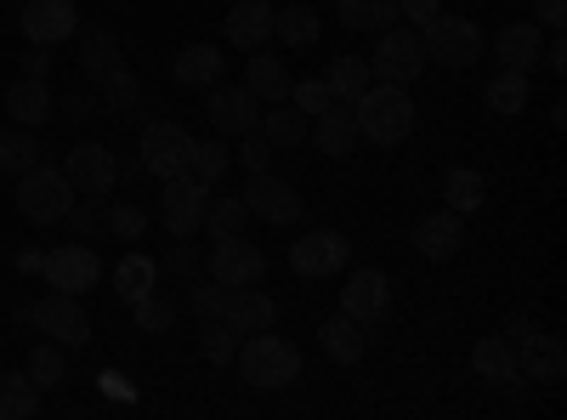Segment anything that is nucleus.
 Here are the masks:
<instances>
[{
  "label": "nucleus",
  "mask_w": 567,
  "mask_h": 420,
  "mask_svg": "<svg viewBox=\"0 0 567 420\" xmlns=\"http://www.w3.org/2000/svg\"><path fill=\"white\" fill-rule=\"evenodd\" d=\"M58 114L80 125V120H97V114H103V103H97V91H69V98L58 103Z\"/></svg>",
  "instance_id": "49"
},
{
  "label": "nucleus",
  "mask_w": 567,
  "mask_h": 420,
  "mask_svg": "<svg viewBox=\"0 0 567 420\" xmlns=\"http://www.w3.org/2000/svg\"><path fill=\"white\" fill-rule=\"evenodd\" d=\"M443 12V0H398V18H409V29H425Z\"/></svg>",
  "instance_id": "50"
},
{
  "label": "nucleus",
  "mask_w": 567,
  "mask_h": 420,
  "mask_svg": "<svg viewBox=\"0 0 567 420\" xmlns=\"http://www.w3.org/2000/svg\"><path fill=\"white\" fill-rule=\"evenodd\" d=\"M409 245L425 256V262H454L460 256V245H465V216L460 211H432V216H420L414 222V233H409Z\"/></svg>",
  "instance_id": "16"
},
{
  "label": "nucleus",
  "mask_w": 567,
  "mask_h": 420,
  "mask_svg": "<svg viewBox=\"0 0 567 420\" xmlns=\"http://www.w3.org/2000/svg\"><path fill=\"white\" fill-rule=\"evenodd\" d=\"M63 176L74 182V194L85 199H109L120 188V154L103 148V143H74L69 160H63Z\"/></svg>",
  "instance_id": "10"
},
{
  "label": "nucleus",
  "mask_w": 567,
  "mask_h": 420,
  "mask_svg": "<svg viewBox=\"0 0 567 420\" xmlns=\"http://www.w3.org/2000/svg\"><path fill=\"white\" fill-rule=\"evenodd\" d=\"M45 273V285L63 290V296H85V290H97V278H103V256L91 239H74V245H58L52 256L40 262Z\"/></svg>",
  "instance_id": "8"
},
{
  "label": "nucleus",
  "mask_w": 567,
  "mask_h": 420,
  "mask_svg": "<svg viewBox=\"0 0 567 420\" xmlns=\"http://www.w3.org/2000/svg\"><path fill=\"white\" fill-rule=\"evenodd\" d=\"M272 34H278L284 45H296V52H307V45H318L323 23H318L312 7H284V12L272 18Z\"/></svg>",
  "instance_id": "40"
},
{
  "label": "nucleus",
  "mask_w": 567,
  "mask_h": 420,
  "mask_svg": "<svg viewBox=\"0 0 567 420\" xmlns=\"http://www.w3.org/2000/svg\"><path fill=\"white\" fill-rule=\"evenodd\" d=\"M125 63V45H120V34L114 29H103V23H91V29H80V74L97 85L109 69H120Z\"/></svg>",
  "instance_id": "28"
},
{
  "label": "nucleus",
  "mask_w": 567,
  "mask_h": 420,
  "mask_svg": "<svg viewBox=\"0 0 567 420\" xmlns=\"http://www.w3.org/2000/svg\"><path fill=\"white\" fill-rule=\"evenodd\" d=\"M205 273L216 278L221 290H245V285H261V278H267V250H261V245H250L245 233H239V239H210Z\"/></svg>",
  "instance_id": "7"
},
{
  "label": "nucleus",
  "mask_w": 567,
  "mask_h": 420,
  "mask_svg": "<svg viewBox=\"0 0 567 420\" xmlns=\"http://www.w3.org/2000/svg\"><path fill=\"white\" fill-rule=\"evenodd\" d=\"M233 363H239L245 387H256V392H284L290 381H301V347L284 341V336H272V330L239 336V352H233Z\"/></svg>",
  "instance_id": "2"
},
{
  "label": "nucleus",
  "mask_w": 567,
  "mask_h": 420,
  "mask_svg": "<svg viewBox=\"0 0 567 420\" xmlns=\"http://www.w3.org/2000/svg\"><path fill=\"white\" fill-rule=\"evenodd\" d=\"M221 324H227L233 336L272 330V324H278V301H272L267 290H256V285H245V290H227V301H221Z\"/></svg>",
  "instance_id": "20"
},
{
  "label": "nucleus",
  "mask_w": 567,
  "mask_h": 420,
  "mask_svg": "<svg viewBox=\"0 0 567 420\" xmlns=\"http://www.w3.org/2000/svg\"><path fill=\"white\" fill-rule=\"evenodd\" d=\"M29 414H40V387L23 369H12V376H0V420H29Z\"/></svg>",
  "instance_id": "39"
},
{
  "label": "nucleus",
  "mask_w": 567,
  "mask_h": 420,
  "mask_svg": "<svg viewBox=\"0 0 567 420\" xmlns=\"http://www.w3.org/2000/svg\"><path fill=\"white\" fill-rule=\"evenodd\" d=\"M63 369H69V363H63V347H58V341H45V347H34V352H29L23 376H29L40 392H52V387L63 381Z\"/></svg>",
  "instance_id": "41"
},
{
  "label": "nucleus",
  "mask_w": 567,
  "mask_h": 420,
  "mask_svg": "<svg viewBox=\"0 0 567 420\" xmlns=\"http://www.w3.org/2000/svg\"><path fill=\"white\" fill-rule=\"evenodd\" d=\"M483 109H494L499 120H516L528 109V74H516V69H499L488 85H483Z\"/></svg>",
  "instance_id": "33"
},
{
  "label": "nucleus",
  "mask_w": 567,
  "mask_h": 420,
  "mask_svg": "<svg viewBox=\"0 0 567 420\" xmlns=\"http://www.w3.org/2000/svg\"><path fill=\"white\" fill-rule=\"evenodd\" d=\"M539 63L550 69V74H567V40H561V29L545 40V52H539Z\"/></svg>",
  "instance_id": "53"
},
{
  "label": "nucleus",
  "mask_w": 567,
  "mask_h": 420,
  "mask_svg": "<svg viewBox=\"0 0 567 420\" xmlns=\"http://www.w3.org/2000/svg\"><path fill=\"white\" fill-rule=\"evenodd\" d=\"M534 324H528V313H511V324H505V341H516V336H528Z\"/></svg>",
  "instance_id": "56"
},
{
  "label": "nucleus",
  "mask_w": 567,
  "mask_h": 420,
  "mask_svg": "<svg viewBox=\"0 0 567 420\" xmlns=\"http://www.w3.org/2000/svg\"><path fill=\"white\" fill-rule=\"evenodd\" d=\"M205 205H210V188L194 176H171L165 194H159V222L171 227V239H194L199 222H205Z\"/></svg>",
  "instance_id": "13"
},
{
  "label": "nucleus",
  "mask_w": 567,
  "mask_h": 420,
  "mask_svg": "<svg viewBox=\"0 0 567 420\" xmlns=\"http://www.w3.org/2000/svg\"><path fill=\"white\" fill-rule=\"evenodd\" d=\"M443 205H449V211H460V216L483 211V205H488V182H483V171H471V165L443 171Z\"/></svg>",
  "instance_id": "30"
},
{
  "label": "nucleus",
  "mask_w": 567,
  "mask_h": 420,
  "mask_svg": "<svg viewBox=\"0 0 567 420\" xmlns=\"http://www.w3.org/2000/svg\"><path fill=\"white\" fill-rule=\"evenodd\" d=\"M471 369L488 381V387H523V369H516V341L505 336H488L471 347Z\"/></svg>",
  "instance_id": "27"
},
{
  "label": "nucleus",
  "mask_w": 567,
  "mask_h": 420,
  "mask_svg": "<svg viewBox=\"0 0 567 420\" xmlns=\"http://www.w3.org/2000/svg\"><path fill=\"white\" fill-rule=\"evenodd\" d=\"M336 12H341V29L352 34H381L398 23V0H336Z\"/></svg>",
  "instance_id": "32"
},
{
  "label": "nucleus",
  "mask_w": 567,
  "mask_h": 420,
  "mask_svg": "<svg viewBox=\"0 0 567 420\" xmlns=\"http://www.w3.org/2000/svg\"><path fill=\"white\" fill-rule=\"evenodd\" d=\"M63 222H74V239H103L109 233V199H80V205H69Z\"/></svg>",
  "instance_id": "44"
},
{
  "label": "nucleus",
  "mask_w": 567,
  "mask_h": 420,
  "mask_svg": "<svg viewBox=\"0 0 567 420\" xmlns=\"http://www.w3.org/2000/svg\"><path fill=\"white\" fill-rule=\"evenodd\" d=\"M187 148H194V136H187L182 120H148L142 125V143H136V160L148 176L171 182V176L187 171Z\"/></svg>",
  "instance_id": "6"
},
{
  "label": "nucleus",
  "mask_w": 567,
  "mask_h": 420,
  "mask_svg": "<svg viewBox=\"0 0 567 420\" xmlns=\"http://www.w3.org/2000/svg\"><path fill=\"white\" fill-rule=\"evenodd\" d=\"M245 222H250V211H245V199H239V194H216V199L205 205L199 233H210V239H239Z\"/></svg>",
  "instance_id": "36"
},
{
  "label": "nucleus",
  "mask_w": 567,
  "mask_h": 420,
  "mask_svg": "<svg viewBox=\"0 0 567 420\" xmlns=\"http://www.w3.org/2000/svg\"><path fill=\"white\" fill-rule=\"evenodd\" d=\"M7 114H12V125H29V131H40L45 120L58 114V98H52V85L45 80H12L7 85Z\"/></svg>",
  "instance_id": "24"
},
{
  "label": "nucleus",
  "mask_w": 567,
  "mask_h": 420,
  "mask_svg": "<svg viewBox=\"0 0 567 420\" xmlns=\"http://www.w3.org/2000/svg\"><path fill=\"white\" fill-rule=\"evenodd\" d=\"M227 165H233V148L221 143V136H205V143L187 148V171L182 176H194V182H205V188H216V182L227 176Z\"/></svg>",
  "instance_id": "35"
},
{
  "label": "nucleus",
  "mask_w": 567,
  "mask_h": 420,
  "mask_svg": "<svg viewBox=\"0 0 567 420\" xmlns=\"http://www.w3.org/2000/svg\"><path fill=\"white\" fill-rule=\"evenodd\" d=\"M307 125H312V120H307L296 103H290V109L272 103V109H261V125H256V131L267 136L272 148H301V143H307Z\"/></svg>",
  "instance_id": "34"
},
{
  "label": "nucleus",
  "mask_w": 567,
  "mask_h": 420,
  "mask_svg": "<svg viewBox=\"0 0 567 420\" xmlns=\"http://www.w3.org/2000/svg\"><path fill=\"white\" fill-rule=\"evenodd\" d=\"M18 29L29 34V45H58L80 34V7L74 0H23Z\"/></svg>",
  "instance_id": "15"
},
{
  "label": "nucleus",
  "mask_w": 567,
  "mask_h": 420,
  "mask_svg": "<svg viewBox=\"0 0 567 420\" xmlns=\"http://www.w3.org/2000/svg\"><path fill=\"white\" fill-rule=\"evenodd\" d=\"M97 103H103V114H114V120H142L148 91H142V80L120 63V69H109V74L97 80Z\"/></svg>",
  "instance_id": "26"
},
{
  "label": "nucleus",
  "mask_w": 567,
  "mask_h": 420,
  "mask_svg": "<svg viewBox=\"0 0 567 420\" xmlns=\"http://www.w3.org/2000/svg\"><path fill=\"white\" fill-rule=\"evenodd\" d=\"M318 347H323L329 363H363L369 336H363V324H358V318L336 313V318H323V324H318Z\"/></svg>",
  "instance_id": "25"
},
{
  "label": "nucleus",
  "mask_w": 567,
  "mask_h": 420,
  "mask_svg": "<svg viewBox=\"0 0 567 420\" xmlns=\"http://www.w3.org/2000/svg\"><path fill=\"white\" fill-rule=\"evenodd\" d=\"M29 324H34L40 336H52L58 347H85V341H91V313H85V301H80V296H63V290L40 296V301L29 307Z\"/></svg>",
  "instance_id": "9"
},
{
  "label": "nucleus",
  "mask_w": 567,
  "mask_h": 420,
  "mask_svg": "<svg viewBox=\"0 0 567 420\" xmlns=\"http://www.w3.org/2000/svg\"><path fill=\"white\" fill-rule=\"evenodd\" d=\"M307 136H312V148L318 154H329V160H352L358 154V120H352V109L347 103H329L323 114H312V125H307Z\"/></svg>",
  "instance_id": "19"
},
{
  "label": "nucleus",
  "mask_w": 567,
  "mask_h": 420,
  "mask_svg": "<svg viewBox=\"0 0 567 420\" xmlns=\"http://www.w3.org/2000/svg\"><path fill=\"white\" fill-rule=\"evenodd\" d=\"M205 114H210L216 136H245V131H256V125H261V103L250 98L245 85H210Z\"/></svg>",
  "instance_id": "18"
},
{
  "label": "nucleus",
  "mask_w": 567,
  "mask_h": 420,
  "mask_svg": "<svg viewBox=\"0 0 567 420\" xmlns=\"http://www.w3.org/2000/svg\"><path fill=\"white\" fill-rule=\"evenodd\" d=\"M347 256H352V245H347V233H336V227H307L301 239L290 245V267L301 278H336V273H347Z\"/></svg>",
  "instance_id": "11"
},
{
  "label": "nucleus",
  "mask_w": 567,
  "mask_h": 420,
  "mask_svg": "<svg viewBox=\"0 0 567 420\" xmlns=\"http://www.w3.org/2000/svg\"><path fill=\"white\" fill-rule=\"evenodd\" d=\"M221 69H227V58L216 52L210 40H194V45H182V52L171 58V80L187 85V91H210V85H221Z\"/></svg>",
  "instance_id": "22"
},
{
  "label": "nucleus",
  "mask_w": 567,
  "mask_h": 420,
  "mask_svg": "<svg viewBox=\"0 0 567 420\" xmlns=\"http://www.w3.org/2000/svg\"><path fill=\"white\" fill-rule=\"evenodd\" d=\"M154 285H159V262H148V256H125L120 267H114V290H120V301H142V296H154Z\"/></svg>",
  "instance_id": "38"
},
{
  "label": "nucleus",
  "mask_w": 567,
  "mask_h": 420,
  "mask_svg": "<svg viewBox=\"0 0 567 420\" xmlns=\"http://www.w3.org/2000/svg\"><path fill=\"white\" fill-rule=\"evenodd\" d=\"M272 154H278V148L267 143L261 131H245V136H239V148H233V165H245V171L256 176V171H272Z\"/></svg>",
  "instance_id": "45"
},
{
  "label": "nucleus",
  "mask_w": 567,
  "mask_h": 420,
  "mask_svg": "<svg viewBox=\"0 0 567 420\" xmlns=\"http://www.w3.org/2000/svg\"><path fill=\"white\" fill-rule=\"evenodd\" d=\"M97 381H103V392H109V398H125V403H131V387H125L120 369H109V376H97Z\"/></svg>",
  "instance_id": "55"
},
{
  "label": "nucleus",
  "mask_w": 567,
  "mask_h": 420,
  "mask_svg": "<svg viewBox=\"0 0 567 420\" xmlns=\"http://www.w3.org/2000/svg\"><path fill=\"white\" fill-rule=\"evenodd\" d=\"M221 301H227V290L216 285L210 273H205V278H194V285H187V307L199 313V324H205V318H221Z\"/></svg>",
  "instance_id": "46"
},
{
  "label": "nucleus",
  "mask_w": 567,
  "mask_h": 420,
  "mask_svg": "<svg viewBox=\"0 0 567 420\" xmlns=\"http://www.w3.org/2000/svg\"><path fill=\"white\" fill-rule=\"evenodd\" d=\"M516 369H523V381L556 387L567 376V347L545 330H528V336H516Z\"/></svg>",
  "instance_id": "17"
},
{
  "label": "nucleus",
  "mask_w": 567,
  "mask_h": 420,
  "mask_svg": "<svg viewBox=\"0 0 567 420\" xmlns=\"http://www.w3.org/2000/svg\"><path fill=\"white\" fill-rule=\"evenodd\" d=\"M142 227H148V216H142L131 199H109V233L114 239H142Z\"/></svg>",
  "instance_id": "48"
},
{
  "label": "nucleus",
  "mask_w": 567,
  "mask_h": 420,
  "mask_svg": "<svg viewBox=\"0 0 567 420\" xmlns=\"http://www.w3.org/2000/svg\"><path fill=\"white\" fill-rule=\"evenodd\" d=\"M245 91L256 103H284V98H290V69H284L261 45V52H250V63H245Z\"/></svg>",
  "instance_id": "29"
},
{
  "label": "nucleus",
  "mask_w": 567,
  "mask_h": 420,
  "mask_svg": "<svg viewBox=\"0 0 567 420\" xmlns=\"http://www.w3.org/2000/svg\"><path fill=\"white\" fill-rule=\"evenodd\" d=\"M272 18L278 7L272 0H233V12H227V45H239V52H261V45L272 40Z\"/></svg>",
  "instance_id": "21"
},
{
  "label": "nucleus",
  "mask_w": 567,
  "mask_h": 420,
  "mask_svg": "<svg viewBox=\"0 0 567 420\" xmlns=\"http://www.w3.org/2000/svg\"><path fill=\"white\" fill-rule=\"evenodd\" d=\"M420 40H425V63H443V69H471L488 52V34L471 18H454V12H437L420 29Z\"/></svg>",
  "instance_id": "3"
},
{
  "label": "nucleus",
  "mask_w": 567,
  "mask_h": 420,
  "mask_svg": "<svg viewBox=\"0 0 567 420\" xmlns=\"http://www.w3.org/2000/svg\"><path fill=\"white\" fill-rule=\"evenodd\" d=\"M131 318H136L142 336H171V330H176V307L159 301V296H142V301L131 307Z\"/></svg>",
  "instance_id": "43"
},
{
  "label": "nucleus",
  "mask_w": 567,
  "mask_h": 420,
  "mask_svg": "<svg viewBox=\"0 0 567 420\" xmlns=\"http://www.w3.org/2000/svg\"><path fill=\"white\" fill-rule=\"evenodd\" d=\"M18 69H23V80H52V52H45V45H29V52L18 58Z\"/></svg>",
  "instance_id": "51"
},
{
  "label": "nucleus",
  "mask_w": 567,
  "mask_h": 420,
  "mask_svg": "<svg viewBox=\"0 0 567 420\" xmlns=\"http://www.w3.org/2000/svg\"><path fill=\"white\" fill-rule=\"evenodd\" d=\"M341 313L358 318L363 330H369V324H381V318L392 313V285H386V273H381V267H352L347 290H341Z\"/></svg>",
  "instance_id": "14"
},
{
  "label": "nucleus",
  "mask_w": 567,
  "mask_h": 420,
  "mask_svg": "<svg viewBox=\"0 0 567 420\" xmlns=\"http://www.w3.org/2000/svg\"><path fill=\"white\" fill-rule=\"evenodd\" d=\"M233 352H239V336H233L221 318H205L199 324V358L221 369V363H233Z\"/></svg>",
  "instance_id": "42"
},
{
  "label": "nucleus",
  "mask_w": 567,
  "mask_h": 420,
  "mask_svg": "<svg viewBox=\"0 0 567 420\" xmlns=\"http://www.w3.org/2000/svg\"><path fill=\"white\" fill-rule=\"evenodd\" d=\"M539 52H545V29H539L534 18H528V23H505V29L494 34V58H499L505 69H516V74H534Z\"/></svg>",
  "instance_id": "23"
},
{
  "label": "nucleus",
  "mask_w": 567,
  "mask_h": 420,
  "mask_svg": "<svg viewBox=\"0 0 567 420\" xmlns=\"http://www.w3.org/2000/svg\"><path fill=\"white\" fill-rule=\"evenodd\" d=\"M323 85H329V98H336V103H358L363 98V91L374 85V74H369V58H336V63H329L323 69Z\"/></svg>",
  "instance_id": "31"
},
{
  "label": "nucleus",
  "mask_w": 567,
  "mask_h": 420,
  "mask_svg": "<svg viewBox=\"0 0 567 420\" xmlns=\"http://www.w3.org/2000/svg\"><path fill=\"white\" fill-rule=\"evenodd\" d=\"M40 154H45V148L34 143V131H29V125H7V131H0V171H7V176L34 171Z\"/></svg>",
  "instance_id": "37"
},
{
  "label": "nucleus",
  "mask_w": 567,
  "mask_h": 420,
  "mask_svg": "<svg viewBox=\"0 0 567 420\" xmlns=\"http://www.w3.org/2000/svg\"><path fill=\"white\" fill-rule=\"evenodd\" d=\"M352 120H358V136L374 148H398L414 136V98H409V85H386V80H374L363 98L352 103Z\"/></svg>",
  "instance_id": "1"
},
{
  "label": "nucleus",
  "mask_w": 567,
  "mask_h": 420,
  "mask_svg": "<svg viewBox=\"0 0 567 420\" xmlns=\"http://www.w3.org/2000/svg\"><path fill=\"white\" fill-rule=\"evenodd\" d=\"M420 69H425V40H420V29L392 23V29L374 34V52H369V74H374V80L409 85V80H420Z\"/></svg>",
  "instance_id": "4"
},
{
  "label": "nucleus",
  "mask_w": 567,
  "mask_h": 420,
  "mask_svg": "<svg viewBox=\"0 0 567 420\" xmlns=\"http://www.w3.org/2000/svg\"><path fill=\"white\" fill-rule=\"evenodd\" d=\"M284 103H296V109L312 120V114H323L336 98H329V85H323V80H290V98H284Z\"/></svg>",
  "instance_id": "47"
},
{
  "label": "nucleus",
  "mask_w": 567,
  "mask_h": 420,
  "mask_svg": "<svg viewBox=\"0 0 567 420\" xmlns=\"http://www.w3.org/2000/svg\"><path fill=\"white\" fill-rule=\"evenodd\" d=\"M165 267H171V273H199V250H194V245H171Z\"/></svg>",
  "instance_id": "54"
},
{
  "label": "nucleus",
  "mask_w": 567,
  "mask_h": 420,
  "mask_svg": "<svg viewBox=\"0 0 567 420\" xmlns=\"http://www.w3.org/2000/svg\"><path fill=\"white\" fill-rule=\"evenodd\" d=\"M69 205H74V182L58 165H34L18 176V211L29 222H63Z\"/></svg>",
  "instance_id": "5"
},
{
  "label": "nucleus",
  "mask_w": 567,
  "mask_h": 420,
  "mask_svg": "<svg viewBox=\"0 0 567 420\" xmlns=\"http://www.w3.org/2000/svg\"><path fill=\"white\" fill-rule=\"evenodd\" d=\"M534 23L550 29V34L567 29V0H534Z\"/></svg>",
  "instance_id": "52"
},
{
  "label": "nucleus",
  "mask_w": 567,
  "mask_h": 420,
  "mask_svg": "<svg viewBox=\"0 0 567 420\" xmlns=\"http://www.w3.org/2000/svg\"><path fill=\"white\" fill-rule=\"evenodd\" d=\"M239 199H245L250 216H261V222H272V227H296L301 211H307V199H301L284 176H272V171H256V176L245 182Z\"/></svg>",
  "instance_id": "12"
}]
</instances>
